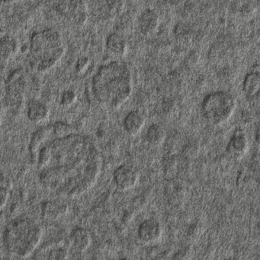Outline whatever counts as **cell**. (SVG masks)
<instances>
[{"label":"cell","mask_w":260,"mask_h":260,"mask_svg":"<svg viewBox=\"0 0 260 260\" xmlns=\"http://www.w3.org/2000/svg\"><path fill=\"white\" fill-rule=\"evenodd\" d=\"M57 11L70 16L77 25H84L87 21V9L81 0H53Z\"/></svg>","instance_id":"8992f818"},{"label":"cell","mask_w":260,"mask_h":260,"mask_svg":"<svg viewBox=\"0 0 260 260\" xmlns=\"http://www.w3.org/2000/svg\"><path fill=\"white\" fill-rule=\"evenodd\" d=\"M138 237L146 244L157 242L162 235L160 223L153 218H149L143 221L138 228Z\"/></svg>","instance_id":"ba28073f"},{"label":"cell","mask_w":260,"mask_h":260,"mask_svg":"<svg viewBox=\"0 0 260 260\" xmlns=\"http://www.w3.org/2000/svg\"><path fill=\"white\" fill-rule=\"evenodd\" d=\"M139 179L138 172L131 166H120L113 173V181L118 190L128 191L136 186Z\"/></svg>","instance_id":"52a82bcc"},{"label":"cell","mask_w":260,"mask_h":260,"mask_svg":"<svg viewBox=\"0 0 260 260\" xmlns=\"http://www.w3.org/2000/svg\"><path fill=\"white\" fill-rule=\"evenodd\" d=\"M49 108L37 100H31L27 109V116L28 119L35 124H41L49 118Z\"/></svg>","instance_id":"4fadbf2b"},{"label":"cell","mask_w":260,"mask_h":260,"mask_svg":"<svg viewBox=\"0 0 260 260\" xmlns=\"http://www.w3.org/2000/svg\"><path fill=\"white\" fill-rule=\"evenodd\" d=\"M0 120H1V112H0Z\"/></svg>","instance_id":"cb8c5ba5"},{"label":"cell","mask_w":260,"mask_h":260,"mask_svg":"<svg viewBox=\"0 0 260 260\" xmlns=\"http://www.w3.org/2000/svg\"><path fill=\"white\" fill-rule=\"evenodd\" d=\"M18 48L17 40L13 36L6 32L0 36V59L10 60L16 55Z\"/></svg>","instance_id":"2e32d148"},{"label":"cell","mask_w":260,"mask_h":260,"mask_svg":"<svg viewBox=\"0 0 260 260\" xmlns=\"http://www.w3.org/2000/svg\"><path fill=\"white\" fill-rule=\"evenodd\" d=\"M65 45L61 35L54 28L34 33L30 40L31 66L39 72H47L61 60Z\"/></svg>","instance_id":"277c9868"},{"label":"cell","mask_w":260,"mask_h":260,"mask_svg":"<svg viewBox=\"0 0 260 260\" xmlns=\"http://www.w3.org/2000/svg\"><path fill=\"white\" fill-rule=\"evenodd\" d=\"M92 237L88 230L83 228H76L71 235V246L77 252H86L92 244Z\"/></svg>","instance_id":"7c38bea8"},{"label":"cell","mask_w":260,"mask_h":260,"mask_svg":"<svg viewBox=\"0 0 260 260\" xmlns=\"http://www.w3.org/2000/svg\"><path fill=\"white\" fill-rule=\"evenodd\" d=\"M166 139V132L159 124H153L147 131V140L153 147H159L164 144Z\"/></svg>","instance_id":"e0dca14e"},{"label":"cell","mask_w":260,"mask_h":260,"mask_svg":"<svg viewBox=\"0 0 260 260\" xmlns=\"http://www.w3.org/2000/svg\"><path fill=\"white\" fill-rule=\"evenodd\" d=\"M67 208L63 204L57 202H48L45 206L43 212L49 218H57L66 212Z\"/></svg>","instance_id":"ac0fdd59"},{"label":"cell","mask_w":260,"mask_h":260,"mask_svg":"<svg viewBox=\"0 0 260 260\" xmlns=\"http://www.w3.org/2000/svg\"><path fill=\"white\" fill-rule=\"evenodd\" d=\"M39 180L59 196L77 197L90 190L101 173V155L90 138L72 134L56 138L39 150Z\"/></svg>","instance_id":"6da1fadb"},{"label":"cell","mask_w":260,"mask_h":260,"mask_svg":"<svg viewBox=\"0 0 260 260\" xmlns=\"http://www.w3.org/2000/svg\"><path fill=\"white\" fill-rule=\"evenodd\" d=\"M4 32H5V31H4V30H2L1 29V28H0V36H1V35L4 34Z\"/></svg>","instance_id":"603a6c76"},{"label":"cell","mask_w":260,"mask_h":260,"mask_svg":"<svg viewBox=\"0 0 260 260\" xmlns=\"http://www.w3.org/2000/svg\"><path fill=\"white\" fill-rule=\"evenodd\" d=\"M260 88V74L258 67L246 74L243 82V91L247 99L258 95Z\"/></svg>","instance_id":"5bb4252c"},{"label":"cell","mask_w":260,"mask_h":260,"mask_svg":"<svg viewBox=\"0 0 260 260\" xmlns=\"http://www.w3.org/2000/svg\"><path fill=\"white\" fill-rule=\"evenodd\" d=\"M77 100V94L74 91L67 90L62 94L60 103L64 107H69V106H73Z\"/></svg>","instance_id":"44dd1931"},{"label":"cell","mask_w":260,"mask_h":260,"mask_svg":"<svg viewBox=\"0 0 260 260\" xmlns=\"http://www.w3.org/2000/svg\"><path fill=\"white\" fill-rule=\"evenodd\" d=\"M248 140L241 129H237L230 139L226 150L235 159H241L248 150Z\"/></svg>","instance_id":"30bf717a"},{"label":"cell","mask_w":260,"mask_h":260,"mask_svg":"<svg viewBox=\"0 0 260 260\" xmlns=\"http://www.w3.org/2000/svg\"><path fill=\"white\" fill-rule=\"evenodd\" d=\"M159 24V16L152 9H146L138 18V30L144 36L153 35L157 30Z\"/></svg>","instance_id":"9c48e42d"},{"label":"cell","mask_w":260,"mask_h":260,"mask_svg":"<svg viewBox=\"0 0 260 260\" xmlns=\"http://www.w3.org/2000/svg\"><path fill=\"white\" fill-rule=\"evenodd\" d=\"M69 252L68 249H65L62 246H57V247L53 248L50 251L48 254V258L49 259H66L68 258Z\"/></svg>","instance_id":"ffe728a7"},{"label":"cell","mask_w":260,"mask_h":260,"mask_svg":"<svg viewBox=\"0 0 260 260\" xmlns=\"http://www.w3.org/2000/svg\"><path fill=\"white\" fill-rule=\"evenodd\" d=\"M133 91L132 72L126 63L114 60L102 65L92 78V92L99 103L117 110Z\"/></svg>","instance_id":"7a4b0ae2"},{"label":"cell","mask_w":260,"mask_h":260,"mask_svg":"<svg viewBox=\"0 0 260 260\" xmlns=\"http://www.w3.org/2000/svg\"><path fill=\"white\" fill-rule=\"evenodd\" d=\"M53 133L55 135L56 138H64L74 134V129L69 124H65L63 122H57L53 126Z\"/></svg>","instance_id":"d6986e66"},{"label":"cell","mask_w":260,"mask_h":260,"mask_svg":"<svg viewBox=\"0 0 260 260\" xmlns=\"http://www.w3.org/2000/svg\"><path fill=\"white\" fill-rule=\"evenodd\" d=\"M10 192L6 187L0 185V210L3 209L8 202Z\"/></svg>","instance_id":"7402d4cb"},{"label":"cell","mask_w":260,"mask_h":260,"mask_svg":"<svg viewBox=\"0 0 260 260\" xmlns=\"http://www.w3.org/2000/svg\"><path fill=\"white\" fill-rule=\"evenodd\" d=\"M106 48L108 53L117 60L124 58L127 54V42L125 39L118 33H112L108 36Z\"/></svg>","instance_id":"8fae6325"},{"label":"cell","mask_w":260,"mask_h":260,"mask_svg":"<svg viewBox=\"0 0 260 260\" xmlns=\"http://www.w3.org/2000/svg\"><path fill=\"white\" fill-rule=\"evenodd\" d=\"M236 100L229 92L217 91L204 98L202 109L207 121L214 125H221L234 115Z\"/></svg>","instance_id":"5b68a950"},{"label":"cell","mask_w":260,"mask_h":260,"mask_svg":"<svg viewBox=\"0 0 260 260\" xmlns=\"http://www.w3.org/2000/svg\"><path fill=\"white\" fill-rule=\"evenodd\" d=\"M43 237V230L30 217H18L10 222L4 234L7 250L19 258H27L37 249Z\"/></svg>","instance_id":"3957f363"},{"label":"cell","mask_w":260,"mask_h":260,"mask_svg":"<svg viewBox=\"0 0 260 260\" xmlns=\"http://www.w3.org/2000/svg\"><path fill=\"white\" fill-rule=\"evenodd\" d=\"M145 124V118L138 111H132L127 114L124 120V128L131 136H135L142 131Z\"/></svg>","instance_id":"9a60e30c"}]
</instances>
